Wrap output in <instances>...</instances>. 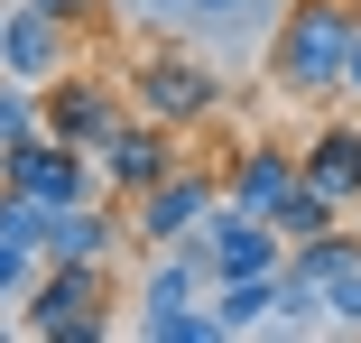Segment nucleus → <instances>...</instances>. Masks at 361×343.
<instances>
[{
    "instance_id": "obj_1",
    "label": "nucleus",
    "mask_w": 361,
    "mask_h": 343,
    "mask_svg": "<svg viewBox=\"0 0 361 343\" xmlns=\"http://www.w3.org/2000/svg\"><path fill=\"white\" fill-rule=\"evenodd\" d=\"M352 37H361V10H352V0H287L278 28H269V84H278L287 102L343 93Z\"/></svg>"
},
{
    "instance_id": "obj_2",
    "label": "nucleus",
    "mask_w": 361,
    "mask_h": 343,
    "mask_svg": "<svg viewBox=\"0 0 361 343\" xmlns=\"http://www.w3.org/2000/svg\"><path fill=\"white\" fill-rule=\"evenodd\" d=\"M0 176H10L19 195H37L47 214H65V204H93V186H111V176H102V158H93V149H75V140H56V130H37V140H10V149H0Z\"/></svg>"
},
{
    "instance_id": "obj_3",
    "label": "nucleus",
    "mask_w": 361,
    "mask_h": 343,
    "mask_svg": "<svg viewBox=\"0 0 361 343\" xmlns=\"http://www.w3.org/2000/svg\"><path fill=\"white\" fill-rule=\"evenodd\" d=\"M195 241H204V260H213V288H223V279H278V269H287V232L259 223V214H241L232 195L195 223Z\"/></svg>"
},
{
    "instance_id": "obj_4",
    "label": "nucleus",
    "mask_w": 361,
    "mask_h": 343,
    "mask_svg": "<svg viewBox=\"0 0 361 343\" xmlns=\"http://www.w3.org/2000/svg\"><path fill=\"white\" fill-rule=\"evenodd\" d=\"M130 102L149 112V121H167V130H185V121H213L223 112V75L213 65H195V56H139V75H130Z\"/></svg>"
},
{
    "instance_id": "obj_5",
    "label": "nucleus",
    "mask_w": 361,
    "mask_h": 343,
    "mask_svg": "<svg viewBox=\"0 0 361 343\" xmlns=\"http://www.w3.org/2000/svg\"><path fill=\"white\" fill-rule=\"evenodd\" d=\"M28 334H47V343H93V334H102V260H56V279L28 288Z\"/></svg>"
},
{
    "instance_id": "obj_6",
    "label": "nucleus",
    "mask_w": 361,
    "mask_h": 343,
    "mask_svg": "<svg viewBox=\"0 0 361 343\" xmlns=\"http://www.w3.org/2000/svg\"><path fill=\"white\" fill-rule=\"evenodd\" d=\"M0 75L56 84V75H65V19L37 10V0H10V10H0Z\"/></svg>"
},
{
    "instance_id": "obj_7",
    "label": "nucleus",
    "mask_w": 361,
    "mask_h": 343,
    "mask_svg": "<svg viewBox=\"0 0 361 343\" xmlns=\"http://www.w3.org/2000/svg\"><path fill=\"white\" fill-rule=\"evenodd\" d=\"M93 158H102V176H111L121 195H149L158 176H176V130L139 112V121H121V130H111V140H102Z\"/></svg>"
},
{
    "instance_id": "obj_8",
    "label": "nucleus",
    "mask_w": 361,
    "mask_h": 343,
    "mask_svg": "<svg viewBox=\"0 0 361 343\" xmlns=\"http://www.w3.org/2000/svg\"><path fill=\"white\" fill-rule=\"evenodd\" d=\"M213 204H223V176H204V167H176V176H158L149 195H139V241H185Z\"/></svg>"
},
{
    "instance_id": "obj_9",
    "label": "nucleus",
    "mask_w": 361,
    "mask_h": 343,
    "mask_svg": "<svg viewBox=\"0 0 361 343\" xmlns=\"http://www.w3.org/2000/svg\"><path fill=\"white\" fill-rule=\"evenodd\" d=\"M306 186V158L297 149H278V140H259V149H241L232 158V176H223V195L241 204V214H259V223H278V204Z\"/></svg>"
},
{
    "instance_id": "obj_10",
    "label": "nucleus",
    "mask_w": 361,
    "mask_h": 343,
    "mask_svg": "<svg viewBox=\"0 0 361 343\" xmlns=\"http://www.w3.org/2000/svg\"><path fill=\"white\" fill-rule=\"evenodd\" d=\"M47 130H56V140H75V149H102L111 130H121V102H111V84L56 75V84H47Z\"/></svg>"
},
{
    "instance_id": "obj_11",
    "label": "nucleus",
    "mask_w": 361,
    "mask_h": 343,
    "mask_svg": "<svg viewBox=\"0 0 361 343\" xmlns=\"http://www.w3.org/2000/svg\"><path fill=\"white\" fill-rule=\"evenodd\" d=\"M306 186H324L334 204H361V121H324L306 140Z\"/></svg>"
},
{
    "instance_id": "obj_12",
    "label": "nucleus",
    "mask_w": 361,
    "mask_h": 343,
    "mask_svg": "<svg viewBox=\"0 0 361 343\" xmlns=\"http://www.w3.org/2000/svg\"><path fill=\"white\" fill-rule=\"evenodd\" d=\"M121 223L102 214V204H65V214H47V260H111Z\"/></svg>"
},
{
    "instance_id": "obj_13",
    "label": "nucleus",
    "mask_w": 361,
    "mask_h": 343,
    "mask_svg": "<svg viewBox=\"0 0 361 343\" xmlns=\"http://www.w3.org/2000/svg\"><path fill=\"white\" fill-rule=\"evenodd\" d=\"M139 334L149 343H223V306H167V315H139Z\"/></svg>"
},
{
    "instance_id": "obj_14",
    "label": "nucleus",
    "mask_w": 361,
    "mask_h": 343,
    "mask_svg": "<svg viewBox=\"0 0 361 343\" xmlns=\"http://www.w3.org/2000/svg\"><path fill=\"white\" fill-rule=\"evenodd\" d=\"M213 306H223L232 334H250V325L278 315V279H223V288H213Z\"/></svg>"
},
{
    "instance_id": "obj_15",
    "label": "nucleus",
    "mask_w": 361,
    "mask_h": 343,
    "mask_svg": "<svg viewBox=\"0 0 361 343\" xmlns=\"http://www.w3.org/2000/svg\"><path fill=\"white\" fill-rule=\"evenodd\" d=\"M287 0H195L185 28H213V37H241V28H278Z\"/></svg>"
},
{
    "instance_id": "obj_16",
    "label": "nucleus",
    "mask_w": 361,
    "mask_h": 343,
    "mask_svg": "<svg viewBox=\"0 0 361 343\" xmlns=\"http://www.w3.org/2000/svg\"><path fill=\"white\" fill-rule=\"evenodd\" d=\"M334 214H343V204H334L324 186H297V195L278 204V232H287V251H297V241H315V232H334Z\"/></svg>"
},
{
    "instance_id": "obj_17",
    "label": "nucleus",
    "mask_w": 361,
    "mask_h": 343,
    "mask_svg": "<svg viewBox=\"0 0 361 343\" xmlns=\"http://www.w3.org/2000/svg\"><path fill=\"white\" fill-rule=\"evenodd\" d=\"M37 130H47V93L19 84V75H0V149H10V140H37Z\"/></svg>"
},
{
    "instance_id": "obj_18",
    "label": "nucleus",
    "mask_w": 361,
    "mask_h": 343,
    "mask_svg": "<svg viewBox=\"0 0 361 343\" xmlns=\"http://www.w3.org/2000/svg\"><path fill=\"white\" fill-rule=\"evenodd\" d=\"M28 241H0V306H10V297H28Z\"/></svg>"
},
{
    "instance_id": "obj_19",
    "label": "nucleus",
    "mask_w": 361,
    "mask_h": 343,
    "mask_svg": "<svg viewBox=\"0 0 361 343\" xmlns=\"http://www.w3.org/2000/svg\"><path fill=\"white\" fill-rule=\"evenodd\" d=\"M121 10H139V19H195V0H121Z\"/></svg>"
},
{
    "instance_id": "obj_20",
    "label": "nucleus",
    "mask_w": 361,
    "mask_h": 343,
    "mask_svg": "<svg viewBox=\"0 0 361 343\" xmlns=\"http://www.w3.org/2000/svg\"><path fill=\"white\" fill-rule=\"evenodd\" d=\"M343 93L361 102V37H352V65H343Z\"/></svg>"
},
{
    "instance_id": "obj_21",
    "label": "nucleus",
    "mask_w": 361,
    "mask_h": 343,
    "mask_svg": "<svg viewBox=\"0 0 361 343\" xmlns=\"http://www.w3.org/2000/svg\"><path fill=\"white\" fill-rule=\"evenodd\" d=\"M37 10H56V19H75V0H37Z\"/></svg>"
},
{
    "instance_id": "obj_22",
    "label": "nucleus",
    "mask_w": 361,
    "mask_h": 343,
    "mask_svg": "<svg viewBox=\"0 0 361 343\" xmlns=\"http://www.w3.org/2000/svg\"><path fill=\"white\" fill-rule=\"evenodd\" d=\"M0 10H10V0H0Z\"/></svg>"
}]
</instances>
